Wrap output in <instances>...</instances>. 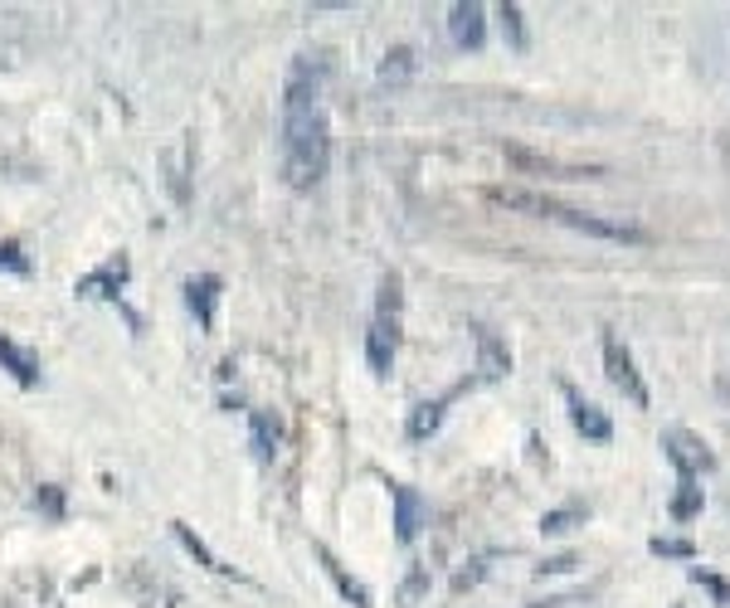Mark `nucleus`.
Listing matches in <instances>:
<instances>
[{"label":"nucleus","instance_id":"25","mask_svg":"<svg viewBox=\"0 0 730 608\" xmlns=\"http://www.w3.org/2000/svg\"><path fill=\"white\" fill-rule=\"evenodd\" d=\"M424 589H429V570H424V565H419V570H414V574H409V579H404V589H400V599H404V604H414V599H419V594H424Z\"/></svg>","mask_w":730,"mask_h":608},{"label":"nucleus","instance_id":"23","mask_svg":"<svg viewBox=\"0 0 730 608\" xmlns=\"http://www.w3.org/2000/svg\"><path fill=\"white\" fill-rule=\"evenodd\" d=\"M0 268H5V273H20L25 278L30 273V258H25V249H20V244H0Z\"/></svg>","mask_w":730,"mask_h":608},{"label":"nucleus","instance_id":"26","mask_svg":"<svg viewBox=\"0 0 730 608\" xmlns=\"http://www.w3.org/2000/svg\"><path fill=\"white\" fill-rule=\"evenodd\" d=\"M692 579H696V584H706V589H711V599L721 604V608L730 604V589H726V579H716V574H706V570H692Z\"/></svg>","mask_w":730,"mask_h":608},{"label":"nucleus","instance_id":"6","mask_svg":"<svg viewBox=\"0 0 730 608\" xmlns=\"http://www.w3.org/2000/svg\"><path fill=\"white\" fill-rule=\"evenodd\" d=\"M662 453L672 458V468L682 477H696V472H711V453H706L701 438H692L687 429H667L662 434Z\"/></svg>","mask_w":730,"mask_h":608},{"label":"nucleus","instance_id":"10","mask_svg":"<svg viewBox=\"0 0 730 608\" xmlns=\"http://www.w3.org/2000/svg\"><path fill=\"white\" fill-rule=\"evenodd\" d=\"M249 438H254V458H258V463H273L278 448H283V419H278L273 409H254Z\"/></svg>","mask_w":730,"mask_h":608},{"label":"nucleus","instance_id":"27","mask_svg":"<svg viewBox=\"0 0 730 608\" xmlns=\"http://www.w3.org/2000/svg\"><path fill=\"white\" fill-rule=\"evenodd\" d=\"M487 574V560H473V570H458L453 574V594H463V589H473V584Z\"/></svg>","mask_w":730,"mask_h":608},{"label":"nucleus","instance_id":"2","mask_svg":"<svg viewBox=\"0 0 730 608\" xmlns=\"http://www.w3.org/2000/svg\"><path fill=\"white\" fill-rule=\"evenodd\" d=\"M492 200L507 210H526V215H541V219H555L565 229H580V234H594V239H609V244H648V234L638 224H619V219H604V215H584V210H570L550 195H531V190H492Z\"/></svg>","mask_w":730,"mask_h":608},{"label":"nucleus","instance_id":"3","mask_svg":"<svg viewBox=\"0 0 730 608\" xmlns=\"http://www.w3.org/2000/svg\"><path fill=\"white\" fill-rule=\"evenodd\" d=\"M604 375H609V385L619 390L624 399L633 404V409H648V385H643V375H638L628 346L614 331H604Z\"/></svg>","mask_w":730,"mask_h":608},{"label":"nucleus","instance_id":"14","mask_svg":"<svg viewBox=\"0 0 730 608\" xmlns=\"http://www.w3.org/2000/svg\"><path fill=\"white\" fill-rule=\"evenodd\" d=\"M701 506H706L701 482H696V477H682V482H677V492H672V502H667L672 521H692V516H701Z\"/></svg>","mask_w":730,"mask_h":608},{"label":"nucleus","instance_id":"4","mask_svg":"<svg viewBox=\"0 0 730 608\" xmlns=\"http://www.w3.org/2000/svg\"><path fill=\"white\" fill-rule=\"evenodd\" d=\"M560 394H565V404H570V424H575V434H584L589 443H609V438H614L609 414H604L594 399H584L570 380H560Z\"/></svg>","mask_w":730,"mask_h":608},{"label":"nucleus","instance_id":"20","mask_svg":"<svg viewBox=\"0 0 730 608\" xmlns=\"http://www.w3.org/2000/svg\"><path fill=\"white\" fill-rule=\"evenodd\" d=\"M648 550H653V555H662V560H692V555H696L692 540H672V536L648 540Z\"/></svg>","mask_w":730,"mask_h":608},{"label":"nucleus","instance_id":"7","mask_svg":"<svg viewBox=\"0 0 730 608\" xmlns=\"http://www.w3.org/2000/svg\"><path fill=\"white\" fill-rule=\"evenodd\" d=\"M395 351H400V322H370V331H366V360H370V370H375L380 380L395 370Z\"/></svg>","mask_w":730,"mask_h":608},{"label":"nucleus","instance_id":"28","mask_svg":"<svg viewBox=\"0 0 730 608\" xmlns=\"http://www.w3.org/2000/svg\"><path fill=\"white\" fill-rule=\"evenodd\" d=\"M580 560L575 555H550V560H541V565H536V574H565V570H575Z\"/></svg>","mask_w":730,"mask_h":608},{"label":"nucleus","instance_id":"18","mask_svg":"<svg viewBox=\"0 0 730 608\" xmlns=\"http://www.w3.org/2000/svg\"><path fill=\"white\" fill-rule=\"evenodd\" d=\"M176 540H181V545H186L190 555H195L200 565H205V570H215V574H224V570H229V565H220V560H215V550H210L205 540H200L195 531H190V526H181V521H176Z\"/></svg>","mask_w":730,"mask_h":608},{"label":"nucleus","instance_id":"12","mask_svg":"<svg viewBox=\"0 0 730 608\" xmlns=\"http://www.w3.org/2000/svg\"><path fill=\"white\" fill-rule=\"evenodd\" d=\"M0 370H10V380H15V385H25V390H35V385H40L35 360L20 351V346L10 341V336H0Z\"/></svg>","mask_w":730,"mask_h":608},{"label":"nucleus","instance_id":"13","mask_svg":"<svg viewBox=\"0 0 730 608\" xmlns=\"http://www.w3.org/2000/svg\"><path fill=\"white\" fill-rule=\"evenodd\" d=\"M317 560H322V570L332 574V584H336V589H341V594H346V599H351L356 608H375V604H370V589H366L361 579H351V574H346L341 565H336V555H332L327 545H317Z\"/></svg>","mask_w":730,"mask_h":608},{"label":"nucleus","instance_id":"22","mask_svg":"<svg viewBox=\"0 0 730 608\" xmlns=\"http://www.w3.org/2000/svg\"><path fill=\"white\" fill-rule=\"evenodd\" d=\"M502 35H507L512 49H526V25H521V10L516 5H502Z\"/></svg>","mask_w":730,"mask_h":608},{"label":"nucleus","instance_id":"17","mask_svg":"<svg viewBox=\"0 0 730 608\" xmlns=\"http://www.w3.org/2000/svg\"><path fill=\"white\" fill-rule=\"evenodd\" d=\"M414 74V49L409 44H395V49L380 59V83H404Z\"/></svg>","mask_w":730,"mask_h":608},{"label":"nucleus","instance_id":"19","mask_svg":"<svg viewBox=\"0 0 730 608\" xmlns=\"http://www.w3.org/2000/svg\"><path fill=\"white\" fill-rule=\"evenodd\" d=\"M400 302H404L400 273H385V278H380V312H375V317L380 322H400Z\"/></svg>","mask_w":730,"mask_h":608},{"label":"nucleus","instance_id":"16","mask_svg":"<svg viewBox=\"0 0 730 608\" xmlns=\"http://www.w3.org/2000/svg\"><path fill=\"white\" fill-rule=\"evenodd\" d=\"M438 424H443V399L414 404V414H409V438H434Z\"/></svg>","mask_w":730,"mask_h":608},{"label":"nucleus","instance_id":"21","mask_svg":"<svg viewBox=\"0 0 730 608\" xmlns=\"http://www.w3.org/2000/svg\"><path fill=\"white\" fill-rule=\"evenodd\" d=\"M575 521H584L580 506H565V511H546V516H541V531H546V536H560V531H570Z\"/></svg>","mask_w":730,"mask_h":608},{"label":"nucleus","instance_id":"15","mask_svg":"<svg viewBox=\"0 0 730 608\" xmlns=\"http://www.w3.org/2000/svg\"><path fill=\"white\" fill-rule=\"evenodd\" d=\"M122 278H127V263H108L103 273H93V278H83L78 283V297H117V288H122Z\"/></svg>","mask_w":730,"mask_h":608},{"label":"nucleus","instance_id":"1","mask_svg":"<svg viewBox=\"0 0 730 608\" xmlns=\"http://www.w3.org/2000/svg\"><path fill=\"white\" fill-rule=\"evenodd\" d=\"M327 54L292 59L283 83V180L292 190H317L332 166V127L322 108Z\"/></svg>","mask_w":730,"mask_h":608},{"label":"nucleus","instance_id":"24","mask_svg":"<svg viewBox=\"0 0 730 608\" xmlns=\"http://www.w3.org/2000/svg\"><path fill=\"white\" fill-rule=\"evenodd\" d=\"M35 506L49 516V521H64V492L59 487H40L35 492Z\"/></svg>","mask_w":730,"mask_h":608},{"label":"nucleus","instance_id":"9","mask_svg":"<svg viewBox=\"0 0 730 608\" xmlns=\"http://www.w3.org/2000/svg\"><path fill=\"white\" fill-rule=\"evenodd\" d=\"M215 302H220V278L215 273H200V278H186V307L200 326H215Z\"/></svg>","mask_w":730,"mask_h":608},{"label":"nucleus","instance_id":"5","mask_svg":"<svg viewBox=\"0 0 730 608\" xmlns=\"http://www.w3.org/2000/svg\"><path fill=\"white\" fill-rule=\"evenodd\" d=\"M390 502H395V540L414 545V536L429 526V506H424V497L409 482H390Z\"/></svg>","mask_w":730,"mask_h":608},{"label":"nucleus","instance_id":"8","mask_svg":"<svg viewBox=\"0 0 730 608\" xmlns=\"http://www.w3.org/2000/svg\"><path fill=\"white\" fill-rule=\"evenodd\" d=\"M448 35H453L458 49H482V40H487V10L482 5H453L448 10Z\"/></svg>","mask_w":730,"mask_h":608},{"label":"nucleus","instance_id":"11","mask_svg":"<svg viewBox=\"0 0 730 608\" xmlns=\"http://www.w3.org/2000/svg\"><path fill=\"white\" fill-rule=\"evenodd\" d=\"M473 341H478V375L482 380H502L512 370V356L487 326H473Z\"/></svg>","mask_w":730,"mask_h":608}]
</instances>
